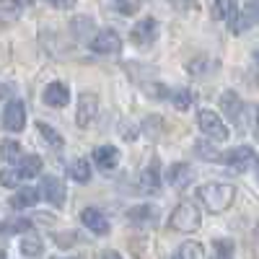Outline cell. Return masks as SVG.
Returning <instances> with one entry per match:
<instances>
[{
    "instance_id": "obj_25",
    "label": "cell",
    "mask_w": 259,
    "mask_h": 259,
    "mask_svg": "<svg viewBox=\"0 0 259 259\" xmlns=\"http://www.w3.org/2000/svg\"><path fill=\"white\" fill-rule=\"evenodd\" d=\"M233 254H236V246L228 239H218L212 244V259H233Z\"/></svg>"
},
{
    "instance_id": "obj_41",
    "label": "cell",
    "mask_w": 259,
    "mask_h": 259,
    "mask_svg": "<svg viewBox=\"0 0 259 259\" xmlns=\"http://www.w3.org/2000/svg\"><path fill=\"white\" fill-rule=\"evenodd\" d=\"M0 259H6V254H3V251H0Z\"/></svg>"
},
{
    "instance_id": "obj_17",
    "label": "cell",
    "mask_w": 259,
    "mask_h": 259,
    "mask_svg": "<svg viewBox=\"0 0 259 259\" xmlns=\"http://www.w3.org/2000/svg\"><path fill=\"white\" fill-rule=\"evenodd\" d=\"M39 202V189H31V187H24L18 189L13 197H11V207L13 210H24V207H34Z\"/></svg>"
},
{
    "instance_id": "obj_30",
    "label": "cell",
    "mask_w": 259,
    "mask_h": 259,
    "mask_svg": "<svg viewBox=\"0 0 259 259\" xmlns=\"http://www.w3.org/2000/svg\"><path fill=\"white\" fill-rule=\"evenodd\" d=\"M21 182H24V177H21L18 168H3L0 171V187H18Z\"/></svg>"
},
{
    "instance_id": "obj_4",
    "label": "cell",
    "mask_w": 259,
    "mask_h": 259,
    "mask_svg": "<svg viewBox=\"0 0 259 259\" xmlns=\"http://www.w3.org/2000/svg\"><path fill=\"white\" fill-rule=\"evenodd\" d=\"M39 197H45L52 207H65V200H68L65 182L57 177H45L39 182Z\"/></svg>"
},
{
    "instance_id": "obj_24",
    "label": "cell",
    "mask_w": 259,
    "mask_h": 259,
    "mask_svg": "<svg viewBox=\"0 0 259 259\" xmlns=\"http://www.w3.org/2000/svg\"><path fill=\"white\" fill-rule=\"evenodd\" d=\"M0 158L6 163H18L21 161V145L16 140H3V145H0Z\"/></svg>"
},
{
    "instance_id": "obj_28",
    "label": "cell",
    "mask_w": 259,
    "mask_h": 259,
    "mask_svg": "<svg viewBox=\"0 0 259 259\" xmlns=\"http://www.w3.org/2000/svg\"><path fill=\"white\" fill-rule=\"evenodd\" d=\"M215 18L221 21H228L233 13H236V0H215Z\"/></svg>"
},
{
    "instance_id": "obj_34",
    "label": "cell",
    "mask_w": 259,
    "mask_h": 259,
    "mask_svg": "<svg viewBox=\"0 0 259 259\" xmlns=\"http://www.w3.org/2000/svg\"><path fill=\"white\" fill-rule=\"evenodd\" d=\"M194 150H197L200 156H205V161H221V153L215 148H210L207 143H197V148H194Z\"/></svg>"
},
{
    "instance_id": "obj_9",
    "label": "cell",
    "mask_w": 259,
    "mask_h": 259,
    "mask_svg": "<svg viewBox=\"0 0 259 259\" xmlns=\"http://www.w3.org/2000/svg\"><path fill=\"white\" fill-rule=\"evenodd\" d=\"M256 21H259V6H256V3H249L241 13L236 11V13L228 18V24H231V31H233V34H241V31H246L251 24H256Z\"/></svg>"
},
{
    "instance_id": "obj_8",
    "label": "cell",
    "mask_w": 259,
    "mask_h": 259,
    "mask_svg": "<svg viewBox=\"0 0 259 259\" xmlns=\"http://www.w3.org/2000/svg\"><path fill=\"white\" fill-rule=\"evenodd\" d=\"M254 150L249 148V145H239V148H233V150H228V153H221V161L223 163H228L231 168H236V171H246L251 163H254Z\"/></svg>"
},
{
    "instance_id": "obj_29",
    "label": "cell",
    "mask_w": 259,
    "mask_h": 259,
    "mask_svg": "<svg viewBox=\"0 0 259 259\" xmlns=\"http://www.w3.org/2000/svg\"><path fill=\"white\" fill-rule=\"evenodd\" d=\"M36 127H39V133L45 135V140H47V143H50L52 148H62V143H65V140H62V135L57 133V130H52V127H50L47 122H39Z\"/></svg>"
},
{
    "instance_id": "obj_3",
    "label": "cell",
    "mask_w": 259,
    "mask_h": 259,
    "mask_svg": "<svg viewBox=\"0 0 259 259\" xmlns=\"http://www.w3.org/2000/svg\"><path fill=\"white\" fill-rule=\"evenodd\" d=\"M197 124H200V130H202L210 140H218V143L228 140V127H226V122L215 114L212 109H202V112L197 114Z\"/></svg>"
},
{
    "instance_id": "obj_15",
    "label": "cell",
    "mask_w": 259,
    "mask_h": 259,
    "mask_svg": "<svg viewBox=\"0 0 259 259\" xmlns=\"http://www.w3.org/2000/svg\"><path fill=\"white\" fill-rule=\"evenodd\" d=\"M140 189L148 194H156L161 189V177H158V161L153 158L143 171H140Z\"/></svg>"
},
{
    "instance_id": "obj_35",
    "label": "cell",
    "mask_w": 259,
    "mask_h": 259,
    "mask_svg": "<svg viewBox=\"0 0 259 259\" xmlns=\"http://www.w3.org/2000/svg\"><path fill=\"white\" fill-rule=\"evenodd\" d=\"M174 8H179V11H197V3L194 0H168Z\"/></svg>"
},
{
    "instance_id": "obj_22",
    "label": "cell",
    "mask_w": 259,
    "mask_h": 259,
    "mask_svg": "<svg viewBox=\"0 0 259 259\" xmlns=\"http://www.w3.org/2000/svg\"><path fill=\"white\" fill-rule=\"evenodd\" d=\"M215 68H218V62L210 60V57H197V60H192V62L187 65V70H189L194 78H205V75H210V70H215Z\"/></svg>"
},
{
    "instance_id": "obj_21",
    "label": "cell",
    "mask_w": 259,
    "mask_h": 259,
    "mask_svg": "<svg viewBox=\"0 0 259 259\" xmlns=\"http://www.w3.org/2000/svg\"><path fill=\"white\" fill-rule=\"evenodd\" d=\"M68 174H70L75 182H80V184H89V182H91V163L85 161V158H75V161L68 166Z\"/></svg>"
},
{
    "instance_id": "obj_33",
    "label": "cell",
    "mask_w": 259,
    "mask_h": 259,
    "mask_svg": "<svg viewBox=\"0 0 259 259\" xmlns=\"http://www.w3.org/2000/svg\"><path fill=\"white\" fill-rule=\"evenodd\" d=\"M52 239H55V244H57V246H73V244H78L80 236H78L75 231H68V233H55Z\"/></svg>"
},
{
    "instance_id": "obj_23",
    "label": "cell",
    "mask_w": 259,
    "mask_h": 259,
    "mask_svg": "<svg viewBox=\"0 0 259 259\" xmlns=\"http://www.w3.org/2000/svg\"><path fill=\"white\" fill-rule=\"evenodd\" d=\"M202 256H205V249L197 241H187V244H182L174 251V256H171V259H202Z\"/></svg>"
},
{
    "instance_id": "obj_11",
    "label": "cell",
    "mask_w": 259,
    "mask_h": 259,
    "mask_svg": "<svg viewBox=\"0 0 259 259\" xmlns=\"http://www.w3.org/2000/svg\"><path fill=\"white\" fill-rule=\"evenodd\" d=\"M80 221H83L85 228H89L91 233H96V236H106V233H109V221H106L104 212L96 210V207H85L80 212Z\"/></svg>"
},
{
    "instance_id": "obj_32",
    "label": "cell",
    "mask_w": 259,
    "mask_h": 259,
    "mask_svg": "<svg viewBox=\"0 0 259 259\" xmlns=\"http://www.w3.org/2000/svg\"><path fill=\"white\" fill-rule=\"evenodd\" d=\"M34 223L31 221H13V223H0V233H21V231H29Z\"/></svg>"
},
{
    "instance_id": "obj_27",
    "label": "cell",
    "mask_w": 259,
    "mask_h": 259,
    "mask_svg": "<svg viewBox=\"0 0 259 259\" xmlns=\"http://www.w3.org/2000/svg\"><path fill=\"white\" fill-rule=\"evenodd\" d=\"M171 101H174V106L179 112H187L189 106L194 104V94L189 91V89H179V91H174V96H171Z\"/></svg>"
},
{
    "instance_id": "obj_40",
    "label": "cell",
    "mask_w": 259,
    "mask_h": 259,
    "mask_svg": "<svg viewBox=\"0 0 259 259\" xmlns=\"http://www.w3.org/2000/svg\"><path fill=\"white\" fill-rule=\"evenodd\" d=\"M254 60H256V65H259V52H254Z\"/></svg>"
},
{
    "instance_id": "obj_42",
    "label": "cell",
    "mask_w": 259,
    "mask_h": 259,
    "mask_svg": "<svg viewBox=\"0 0 259 259\" xmlns=\"http://www.w3.org/2000/svg\"><path fill=\"white\" fill-rule=\"evenodd\" d=\"M256 124H259V117H256Z\"/></svg>"
},
{
    "instance_id": "obj_19",
    "label": "cell",
    "mask_w": 259,
    "mask_h": 259,
    "mask_svg": "<svg viewBox=\"0 0 259 259\" xmlns=\"http://www.w3.org/2000/svg\"><path fill=\"white\" fill-rule=\"evenodd\" d=\"M94 31H96V24H94V18H89V16H75L70 21V34L75 39H89Z\"/></svg>"
},
{
    "instance_id": "obj_5",
    "label": "cell",
    "mask_w": 259,
    "mask_h": 259,
    "mask_svg": "<svg viewBox=\"0 0 259 259\" xmlns=\"http://www.w3.org/2000/svg\"><path fill=\"white\" fill-rule=\"evenodd\" d=\"M158 39V21L156 18H140L138 24L133 26V31H130V41L138 47H150L153 41Z\"/></svg>"
},
{
    "instance_id": "obj_7",
    "label": "cell",
    "mask_w": 259,
    "mask_h": 259,
    "mask_svg": "<svg viewBox=\"0 0 259 259\" xmlns=\"http://www.w3.org/2000/svg\"><path fill=\"white\" fill-rule=\"evenodd\" d=\"M3 127L11 130V133H21V130L26 127V106H24V101H18V99L8 101L6 112H3Z\"/></svg>"
},
{
    "instance_id": "obj_36",
    "label": "cell",
    "mask_w": 259,
    "mask_h": 259,
    "mask_svg": "<svg viewBox=\"0 0 259 259\" xmlns=\"http://www.w3.org/2000/svg\"><path fill=\"white\" fill-rule=\"evenodd\" d=\"M45 3H50L52 8H60V11H70V8H75V0H45Z\"/></svg>"
},
{
    "instance_id": "obj_1",
    "label": "cell",
    "mask_w": 259,
    "mask_h": 259,
    "mask_svg": "<svg viewBox=\"0 0 259 259\" xmlns=\"http://www.w3.org/2000/svg\"><path fill=\"white\" fill-rule=\"evenodd\" d=\"M197 197L202 200V205L210 210V212H226L231 205H233V197H236V189L231 184H202L197 189Z\"/></svg>"
},
{
    "instance_id": "obj_31",
    "label": "cell",
    "mask_w": 259,
    "mask_h": 259,
    "mask_svg": "<svg viewBox=\"0 0 259 259\" xmlns=\"http://www.w3.org/2000/svg\"><path fill=\"white\" fill-rule=\"evenodd\" d=\"M109 3H112V8H114L117 13H122V16L138 13V0H109Z\"/></svg>"
},
{
    "instance_id": "obj_20",
    "label": "cell",
    "mask_w": 259,
    "mask_h": 259,
    "mask_svg": "<svg viewBox=\"0 0 259 259\" xmlns=\"http://www.w3.org/2000/svg\"><path fill=\"white\" fill-rule=\"evenodd\" d=\"M16 168L21 171V177H24V179H34V177L41 174V158L39 156H21Z\"/></svg>"
},
{
    "instance_id": "obj_14",
    "label": "cell",
    "mask_w": 259,
    "mask_h": 259,
    "mask_svg": "<svg viewBox=\"0 0 259 259\" xmlns=\"http://www.w3.org/2000/svg\"><path fill=\"white\" fill-rule=\"evenodd\" d=\"M68 101H70V91H68V85H65V83L55 80V83H50L47 89H45V104H47V106L62 109Z\"/></svg>"
},
{
    "instance_id": "obj_38",
    "label": "cell",
    "mask_w": 259,
    "mask_h": 259,
    "mask_svg": "<svg viewBox=\"0 0 259 259\" xmlns=\"http://www.w3.org/2000/svg\"><path fill=\"white\" fill-rule=\"evenodd\" d=\"M99 259H122V254L119 251H114V249H106V251H101V256Z\"/></svg>"
},
{
    "instance_id": "obj_2",
    "label": "cell",
    "mask_w": 259,
    "mask_h": 259,
    "mask_svg": "<svg viewBox=\"0 0 259 259\" xmlns=\"http://www.w3.org/2000/svg\"><path fill=\"white\" fill-rule=\"evenodd\" d=\"M202 223V215L197 210V205L194 202H179L177 210L171 212V218H168V226L179 231V233H192V231H197Z\"/></svg>"
},
{
    "instance_id": "obj_12",
    "label": "cell",
    "mask_w": 259,
    "mask_h": 259,
    "mask_svg": "<svg viewBox=\"0 0 259 259\" xmlns=\"http://www.w3.org/2000/svg\"><path fill=\"white\" fill-rule=\"evenodd\" d=\"M124 218L133 226H153L158 221V210L153 205H138V207H130Z\"/></svg>"
},
{
    "instance_id": "obj_26",
    "label": "cell",
    "mask_w": 259,
    "mask_h": 259,
    "mask_svg": "<svg viewBox=\"0 0 259 259\" xmlns=\"http://www.w3.org/2000/svg\"><path fill=\"white\" fill-rule=\"evenodd\" d=\"M45 251V241H39L36 236H26L24 241H21V254L24 256H39Z\"/></svg>"
},
{
    "instance_id": "obj_10",
    "label": "cell",
    "mask_w": 259,
    "mask_h": 259,
    "mask_svg": "<svg viewBox=\"0 0 259 259\" xmlns=\"http://www.w3.org/2000/svg\"><path fill=\"white\" fill-rule=\"evenodd\" d=\"M96 112H99V96L96 94H83L80 101H78V114H75L78 127H89L94 122Z\"/></svg>"
},
{
    "instance_id": "obj_37",
    "label": "cell",
    "mask_w": 259,
    "mask_h": 259,
    "mask_svg": "<svg viewBox=\"0 0 259 259\" xmlns=\"http://www.w3.org/2000/svg\"><path fill=\"white\" fill-rule=\"evenodd\" d=\"M119 130H122V135H124V140H135V135H138V130L133 127V124H119Z\"/></svg>"
},
{
    "instance_id": "obj_16",
    "label": "cell",
    "mask_w": 259,
    "mask_h": 259,
    "mask_svg": "<svg viewBox=\"0 0 259 259\" xmlns=\"http://www.w3.org/2000/svg\"><path fill=\"white\" fill-rule=\"evenodd\" d=\"M166 179H168V184L174 187V189H184V187L189 184V179H192L189 163H174V166H168Z\"/></svg>"
},
{
    "instance_id": "obj_13",
    "label": "cell",
    "mask_w": 259,
    "mask_h": 259,
    "mask_svg": "<svg viewBox=\"0 0 259 259\" xmlns=\"http://www.w3.org/2000/svg\"><path fill=\"white\" fill-rule=\"evenodd\" d=\"M94 163L101 168V171H112V168H117V163H119V150L114 148V145H99L96 150H94Z\"/></svg>"
},
{
    "instance_id": "obj_39",
    "label": "cell",
    "mask_w": 259,
    "mask_h": 259,
    "mask_svg": "<svg viewBox=\"0 0 259 259\" xmlns=\"http://www.w3.org/2000/svg\"><path fill=\"white\" fill-rule=\"evenodd\" d=\"M52 259H62V256H52ZM65 259H80V256H65Z\"/></svg>"
},
{
    "instance_id": "obj_6",
    "label": "cell",
    "mask_w": 259,
    "mask_h": 259,
    "mask_svg": "<svg viewBox=\"0 0 259 259\" xmlns=\"http://www.w3.org/2000/svg\"><path fill=\"white\" fill-rule=\"evenodd\" d=\"M91 50H94L96 55H117V52L122 50V39H119V34H117L114 29H104V31L94 34Z\"/></svg>"
},
{
    "instance_id": "obj_18",
    "label": "cell",
    "mask_w": 259,
    "mask_h": 259,
    "mask_svg": "<svg viewBox=\"0 0 259 259\" xmlns=\"http://www.w3.org/2000/svg\"><path fill=\"white\" fill-rule=\"evenodd\" d=\"M221 109H223L233 122H239V117H241V112H244V104H241V99L236 96L233 91H223V96H221Z\"/></svg>"
}]
</instances>
